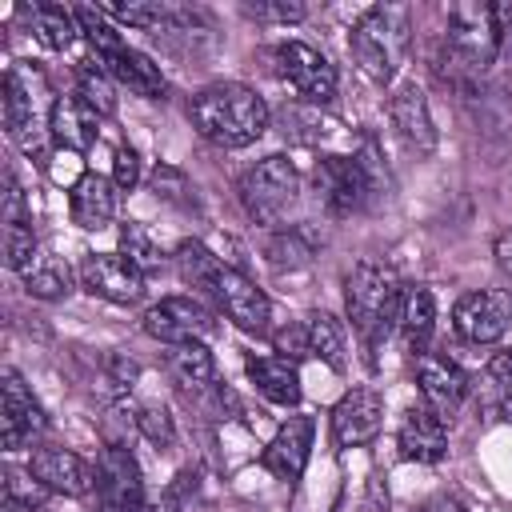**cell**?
Here are the masks:
<instances>
[{
	"mask_svg": "<svg viewBox=\"0 0 512 512\" xmlns=\"http://www.w3.org/2000/svg\"><path fill=\"white\" fill-rule=\"evenodd\" d=\"M188 116L196 124V132L220 148H244L252 140H260L268 132V104L256 88L224 80V84H208L192 96Z\"/></svg>",
	"mask_w": 512,
	"mask_h": 512,
	"instance_id": "obj_1",
	"label": "cell"
},
{
	"mask_svg": "<svg viewBox=\"0 0 512 512\" xmlns=\"http://www.w3.org/2000/svg\"><path fill=\"white\" fill-rule=\"evenodd\" d=\"M400 304H404V288L388 264L360 260L344 276V308L364 348H380L388 332L400 328Z\"/></svg>",
	"mask_w": 512,
	"mask_h": 512,
	"instance_id": "obj_2",
	"label": "cell"
},
{
	"mask_svg": "<svg viewBox=\"0 0 512 512\" xmlns=\"http://www.w3.org/2000/svg\"><path fill=\"white\" fill-rule=\"evenodd\" d=\"M408 8L400 4H372L368 12H360V20L348 32V48L352 60L364 68V76H372L376 84H388L408 52Z\"/></svg>",
	"mask_w": 512,
	"mask_h": 512,
	"instance_id": "obj_3",
	"label": "cell"
},
{
	"mask_svg": "<svg viewBox=\"0 0 512 512\" xmlns=\"http://www.w3.org/2000/svg\"><path fill=\"white\" fill-rule=\"evenodd\" d=\"M236 192H240L244 212L256 224L280 228L288 220V212L296 208V200H300V172L292 168L288 156H264L240 176Z\"/></svg>",
	"mask_w": 512,
	"mask_h": 512,
	"instance_id": "obj_4",
	"label": "cell"
},
{
	"mask_svg": "<svg viewBox=\"0 0 512 512\" xmlns=\"http://www.w3.org/2000/svg\"><path fill=\"white\" fill-rule=\"evenodd\" d=\"M44 96H48V84H44L40 68H32V64L8 68V76H4V132L28 156L36 152V156L48 160V152L40 144V136L48 128V120H44Z\"/></svg>",
	"mask_w": 512,
	"mask_h": 512,
	"instance_id": "obj_5",
	"label": "cell"
},
{
	"mask_svg": "<svg viewBox=\"0 0 512 512\" xmlns=\"http://www.w3.org/2000/svg\"><path fill=\"white\" fill-rule=\"evenodd\" d=\"M500 48V20L496 8H452L448 12V56L468 72H484Z\"/></svg>",
	"mask_w": 512,
	"mask_h": 512,
	"instance_id": "obj_6",
	"label": "cell"
},
{
	"mask_svg": "<svg viewBox=\"0 0 512 512\" xmlns=\"http://www.w3.org/2000/svg\"><path fill=\"white\" fill-rule=\"evenodd\" d=\"M512 324V288H476L464 292L452 308V328L468 344H492Z\"/></svg>",
	"mask_w": 512,
	"mask_h": 512,
	"instance_id": "obj_7",
	"label": "cell"
},
{
	"mask_svg": "<svg viewBox=\"0 0 512 512\" xmlns=\"http://www.w3.org/2000/svg\"><path fill=\"white\" fill-rule=\"evenodd\" d=\"M44 428H48V416H44L40 400L32 396V388L24 384V376L16 368H4V384H0V444H4V452L28 448Z\"/></svg>",
	"mask_w": 512,
	"mask_h": 512,
	"instance_id": "obj_8",
	"label": "cell"
},
{
	"mask_svg": "<svg viewBox=\"0 0 512 512\" xmlns=\"http://www.w3.org/2000/svg\"><path fill=\"white\" fill-rule=\"evenodd\" d=\"M312 180H316V200L324 204L328 216H352L372 196V184H368L364 168L356 164V156H336L332 152V156L316 160Z\"/></svg>",
	"mask_w": 512,
	"mask_h": 512,
	"instance_id": "obj_9",
	"label": "cell"
},
{
	"mask_svg": "<svg viewBox=\"0 0 512 512\" xmlns=\"http://www.w3.org/2000/svg\"><path fill=\"white\" fill-rule=\"evenodd\" d=\"M96 500L100 512H144V476L128 448L108 444L96 460Z\"/></svg>",
	"mask_w": 512,
	"mask_h": 512,
	"instance_id": "obj_10",
	"label": "cell"
},
{
	"mask_svg": "<svg viewBox=\"0 0 512 512\" xmlns=\"http://www.w3.org/2000/svg\"><path fill=\"white\" fill-rule=\"evenodd\" d=\"M276 60H280V76L300 92V100L320 108L336 100V68L328 64L324 52H316L304 40H284L276 48Z\"/></svg>",
	"mask_w": 512,
	"mask_h": 512,
	"instance_id": "obj_11",
	"label": "cell"
},
{
	"mask_svg": "<svg viewBox=\"0 0 512 512\" xmlns=\"http://www.w3.org/2000/svg\"><path fill=\"white\" fill-rule=\"evenodd\" d=\"M140 324H144V332H148L152 340H160V344H168V348L188 344V340H204V336L216 328L212 312H208L196 296H164L160 304H152V308L144 312Z\"/></svg>",
	"mask_w": 512,
	"mask_h": 512,
	"instance_id": "obj_12",
	"label": "cell"
},
{
	"mask_svg": "<svg viewBox=\"0 0 512 512\" xmlns=\"http://www.w3.org/2000/svg\"><path fill=\"white\" fill-rule=\"evenodd\" d=\"M216 308L248 336H268L272 332V304L264 296V288H256L244 272L236 268H224L220 280H216V292H212Z\"/></svg>",
	"mask_w": 512,
	"mask_h": 512,
	"instance_id": "obj_13",
	"label": "cell"
},
{
	"mask_svg": "<svg viewBox=\"0 0 512 512\" xmlns=\"http://www.w3.org/2000/svg\"><path fill=\"white\" fill-rule=\"evenodd\" d=\"M80 284L92 296L112 300V304H136L144 296V272L120 252H84Z\"/></svg>",
	"mask_w": 512,
	"mask_h": 512,
	"instance_id": "obj_14",
	"label": "cell"
},
{
	"mask_svg": "<svg viewBox=\"0 0 512 512\" xmlns=\"http://www.w3.org/2000/svg\"><path fill=\"white\" fill-rule=\"evenodd\" d=\"M384 424V396L376 388H352L332 408V440L336 448H364L380 436Z\"/></svg>",
	"mask_w": 512,
	"mask_h": 512,
	"instance_id": "obj_15",
	"label": "cell"
},
{
	"mask_svg": "<svg viewBox=\"0 0 512 512\" xmlns=\"http://www.w3.org/2000/svg\"><path fill=\"white\" fill-rule=\"evenodd\" d=\"M28 476L40 480L52 496H88L96 488V468H88L72 448H36L28 460Z\"/></svg>",
	"mask_w": 512,
	"mask_h": 512,
	"instance_id": "obj_16",
	"label": "cell"
},
{
	"mask_svg": "<svg viewBox=\"0 0 512 512\" xmlns=\"http://www.w3.org/2000/svg\"><path fill=\"white\" fill-rule=\"evenodd\" d=\"M396 444H400V456H404V460L436 464V460H444V452H448V424H444V416H440L436 408L412 404V408L400 416Z\"/></svg>",
	"mask_w": 512,
	"mask_h": 512,
	"instance_id": "obj_17",
	"label": "cell"
},
{
	"mask_svg": "<svg viewBox=\"0 0 512 512\" xmlns=\"http://www.w3.org/2000/svg\"><path fill=\"white\" fill-rule=\"evenodd\" d=\"M312 416H288L276 436L268 440V448L260 452V464L276 476V480H300L304 476V464H308V452H312Z\"/></svg>",
	"mask_w": 512,
	"mask_h": 512,
	"instance_id": "obj_18",
	"label": "cell"
},
{
	"mask_svg": "<svg viewBox=\"0 0 512 512\" xmlns=\"http://www.w3.org/2000/svg\"><path fill=\"white\" fill-rule=\"evenodd\" d=\"M416 384L428 408H436L440 416H452L464 396H468V376L460 372V364H452L440 352H420L416 356Z\"/></svg>",
	"mask_w": 512,
	"mask_h": 512,
	"instance_id": "obj_19",
	"label": "cell"
},
{
	"mask_svg": "<svg viewBox=\"0 0 512 512\" xmlns=\"http://www.w3.org/2000/svg\"><path fill=\"white\" fill-rule=\"evenodd\" d=\"M96 108L88 100H80L76 92L72 96H56L52 108H48V132L60 148H72V152H84L96 144L100 136V124H96Z\"/></svg>",
	"mask_w": 512,
	"mask_h": 512,
	"instance_id": "obj_20",
	"label": "cell"
},
{
	"mask_svg": "<svg viewBox=\"0 0 512 512\" xmlns=\"http://www.w3.org/2000/svg\"><path fill=\"white\" fill-rule=\"evenodd\" d=\"M388 116L400 132V140L416 152H432L436 148V124H432V112H428V100L416 84H400L396 96L388 100Z\"/></svg>",
	"mask_w": 512,
	"mask_h": 512,
	"instance_id": "obj_21",
	"label": "cell"
},
{
	"mask_svg": "<svg viewBox=\"0 0 512 512\" xmlns=\"http://www.w3.org/2000/svg\"><path fill=\"white\" fill-rule=\"evenodd\" d=\"M68 212L72 224H80L84 232L108 228V220L116 216V184L100 172H84V180L68 192Z\"/></svg>",
	"mask_w": 512,
	"mask_h": 512,
	"instance_id": "obj_22",
	"label": "cell"
},
{
	"mask_svg": "<svg viewBox=\"0 0 512 512\" xmlns=\"http://www.w3.org/2000/svg\"><path fill=\"white\" fill-rule=\"evenodd\" d=\"M116 84H124L128 92H136V96H148V100H156V96H164V72H160V64L152 60V56H144V52H136V48H116L112 56H104V60H96Z\"/></svg>",
	"mask_w": 512,
	"mask_h": 512,
	"instance_id": "obj_23",
	"label": "cell"
},
{
	"mask_svg": "<svg viewBox=\"0 0 512 512\" xmlns=\"http://www.w3.org/2000/svg\"><path fill=\"white\" fill-rule=\"evenodd\" d=\"M244 368H248V380L256 384V392L264 400L284 404V408H292L300 400V372H296L292 360H284V356H248Z\"/></svg>",
	"mask_w": 512,
	"mask_h": 512,
	"instance_id": "obj_24",
	"label": "cell"
},
{
	"mask_svg": "<svg viewBox=\"0 0 512 512\" xmlns=\"http://www.w3.org/2000/svg\"><path fill=\"white\" fill-rule=\"evenodd\" d=\"M432 328H436V296L428 288H408L404 304H400V336H404L408 352H416V356L428 352Z\"/></svg>",
	"mask_w": 512,
	"mask_h": 512,
	"instance_id": "obj_25",
	"label": "cell"
},
{
	"mask_svg": "<svg viewBox=\"0 0 512 512\" xmlns=\"http://www.w3.org/2000/svg\"><path fill=\"white\" fill-rule=\"evenodd\" d=\"M176 272H180V280L188 284V288H200V292H216V280H220V272H224V264H220V256L212 252V248H204L200 240H180V248H176Z\"/></svg>",
	"mask_w": 512,
	"mask_h": 512,
	"instance_id": "obj_26",
	"label": "cell"
},
{
	"mask_svg": "<svg viewBox=\"0 0 512 512\" xmlns=\"http://www.w3.org/2000/svg\"><path fill=\"white\" fill-rule=\"evenodd\" d=\"M276 124H280V132H284L288 140H296V144H316V140H324V136L336 128V120H328V116L320 112V104H308V100L284 104V108L276 112Z\"/></svg>",
	"mask_w": 512,
	"mask_h": 512,
	"instance_id": "obj_27",
	"label": "cell"
},
{
	"mask_svg": "<svg viewBox=\"0 0 512 512\" xmlns=\"http://www.w3.org/2000/svg\"><path fill=\"white\" fill-rule=\"evenodd\" d=\"M28 20H32V36H36L44 48H52V52H64V48L76 40V32H80L76 12L60 8V4H32Z\"/></svg>",
	"mask_w": 512,
	"mask_h": 512,
	"instance_id": "obj_28",
	"label": "cell"
},
{
	"mask_svg": "<svg viewBox=\"0 0 512 512\" xmlns=\"http://www.w3.org/2000/svg\"><path fill=\"white\" fill-rule=\"evenodd\" d=\"M304 332H308V356H316L340 372L344 368V324L328 312H312V316H304Z\"/></svg>",
	"mask_w": 512,
	"mask_h": 512,
	"instance_id": "obj_29",
	"label": "cell"
},
{
	"mask_svg": "<svg viewBox=\"0 0 512 512\" xmlns=\"http://www.w3.org/2000/svg\"><path fill=\"white\" fill-rule=\"evenodd\" d=\"M168 368H172V376H176L180 384H188V388H208V384L216 380V360H212V352L204 348V340L176 344V348L168 352Z\"/></svg>",
	"mask_w": 512,
	"mask_h": 512,
	"instance_id": "obj_30",
	"label": "cell"
},
{
	"mask_svg": "<svg viewBox=\"0 0 512 512\" xmlns=\"http://www.w3.org/2000/svg\"><path fill=\"white\" fill-rule=\"evenodd\" d=\"M20 280H24V292L36 300H64L72 292V268L56 256H44V252Z\"/></svg>",
	"mask_w": 512,
	"mask_h": 512,
	"instance_id": "obj_31",
	"label": "cell"
},
{
	"mask_svg": "<svg viewBox=\"0 0 512 512\" xmlns=\"http://www.w3.org/2000/svg\"><path fill=\"white\" fill-rule=\"evenodd\" d=\"M120 256H128L144 276L148 272H160V264H164V252L152 240V232L144 224H132V220L120 228Z\"/></svg>",
	"mask_w": 512,
	"mask_h": 512,
	"instance_id": "obj_32",
	"label": "cell"
},
{
	"mask_svg": "<svg viewBox=\"0 0 512 512\" xmlns=\"http://www.w3.org/2000/svg\"><path fill=\"white\" fill-rule=\"evenodd\" d=\"M264 256H268V264H276V268H300V264L312 260V240H308L300 228H280V232H272V240L264 244Z\"/></svg>",
	"mask_w": 512,
	"mask_h": 512,
	"instance_id": "obj_33",
	"label": "cell"
},
{
	"mask_svg": "<svg viewBox=\"0 0 512 512\" xmlns=\"http://www.w3.org/2000/svg\"><path fill=\"white\" fill-rule=\"evenodd\" d=\"M76 96L88 100L100 116L116 112V96H112V76L100 64H80L76 68Z\"/></svg>",
	"mask_w": 512,
	"mask_h": 512,
	"instance_id": "obj_34",
	"label": "cell"
},
{
	"mask_svg": "<svg viewBox=\"0 0 512 512\" xmlns=\"http://www.w3.org/2000/svg\"><path fill=\"white\" fill-rule=\"evenodd\" d=\"M4 260L20 276L40 260V244H36L32 224H4Z\"/></svg>",
	"mask_w": 512,
	"mask_h": 512,
	"instance_id": "obj_35",
	"label": "cell"
},
{
	"mask_svg": "<svg viewBox=\"0 0 512 512\" xmlns=\"http://www.w3.org/2000/svg\"><path fill=\"white\" fill-rule=\"evenodd\" d=\"M172 12L176 8H168V4H104V16H116L132 28H156V32L172 20Z\"/></svg>",
	"mask_w": 512,
	"mask_h": 512,
	"instance_id": "obj_36",
	"label": "cell"
},
{
	"mask_svg": "<svg viewBox=\"0 0 512 512\" xmlns=\"http://www.w3.org/2000/svg\"><path fill=\"white\" fill-rule=\"evenodd\" d=\"M48 176H52V184H60V188H76L80 180H84V160H80V152H72V148H60L56 144V152H48Z\"/></svg>",
	"mask_w": 512,
	"mask_h": 512,
	"instance_id": "obj_37",
	"label": "cell"
},
{
	"mask_svg": "<svg viewBox=\"0 0 512 512\" xmlns=\"http://www.w3.org/2000/svg\"><path fill=\"white\" fill-rule=\"evenodd\" d=\"M132 420H136V428H140L152 444H172V436H176V432H172V416H168L160 404H144V408H136Z\"/></svg>",
	"mask_w": 512,
	"mask_h": 512,
	"instance_id": "obj_38",
	"label": "cell"
},
{
	"mask_svg": "<svg viewBox=\"0 0 512 512\" xmlns=\"http://www.w3.org/2000/svg\"><path fill=\"white\" fill-rule=\"evenodd\" d=\"M244 12L256 20H272V24H296L308 16L304 4H288V0H256V4H244Z\"/></svg>",
	"mask_w": 512,
	"mask_h": 512,
	"instance_id": "obj_39",
	"label": "cell"
},
{
	"mask_svg": "<svg viewBox=\"0 0 512 512\" xmlns=\"http://www.w3.org/2000/svg\"><path fill=\"white\" fill-rule=\"evenodd\" d=\"M0 220H4V224H32V216H28V200H24V188H20V180H16V172H12V168L4 172V204H0Z\"/></svg>",
	"mask_w": 512,
	"mask_h": 512,
	"instance_id": "obj_40",
	"label": "cell"
},
{
	"mask_svg": "<svg viewBox=\"0 0 512 512\" xmlns=\"http://www.w3.org/2000/svg\"><path fill=\"white\" fill-rule=\"evenodd\" d=\"M136 180H140V156H136V148L120 144L116 156H112V184H116L120 192H132Z\"/></svg>",
	"mask_w": 512,
	"mask_h": 512,
	"instance_id": "obj_41",
	"label": "cell"
},
{
	"mask_svg": "<svg viewBox=\"0 0 512 512\" xmlns=\"http://www.w3.org/2000/svg\"><path fill=\"white\" fill-rule=\"evenodd\" d=\"M272 344H276V352L284 356V360H300V356H308V332H304V320H296V324H284L276 336H272Z\"/></svg>",
	"mask_w": 512,
	"mask_h": 512,
	"instance_id": "obj_42",
	"label": "cell"
},
{
	"mask_svg": "<svg viewBox=\"0 0 512 512\" xmlns=\"http://www.w3.org/2000/svg\"><path fill=\"white\" fill-rule=\"evenodd\" d=\"M484 376L504 392V396H512V348H504V352H496L492 360H488V368H484Z\"/></svg>",
	"mask_w": 512,
	"mask_h": 512,
	"instance_id": "obj_43",
	"label": "cell"
},
{
	"mask_svg": "<svg viewBox=\"0 0 512 512\" xmlns=\"http://www.w3.org/2000/svg\"><path fill=\"white\" fill-rule=\"evenodd\" d=\"M492 252H496V264H500V268H504V272L512 276V228L496 236V244H492Z\"/></svg>",
	"mask_w": 512,
	"mask_h": 512,
	"instance_id": "obj_44",
	"label": "cell"
},
{
	"mask_svg": "<svg viewBox=\"0 0 512 512\" xmlns=\"http://www.w3.org/2000/svg\"><path fill=\"white\" fill-rule=\"evenodd\" d=\"M504 416H508V420H512V396H508V400H504Z\"/></svg>",
	"mask_w": 512,
	"mask_h": 512,
	"instance_id": "obj_45",
	"label": "cell"
}]
</instances>
